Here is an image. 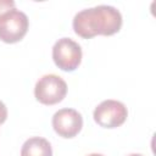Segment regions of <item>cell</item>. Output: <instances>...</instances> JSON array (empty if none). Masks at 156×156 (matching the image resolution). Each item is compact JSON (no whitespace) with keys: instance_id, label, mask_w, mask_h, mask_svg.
<instances>
[{"instance_id":"1","label":"cell","mask_w":156,"mask_h":156,"mask_svg":"<svg viewBox=\"0 0 156 156\" xmlns=\"http://www.w3.org/2000/svg\"><path fill=\"white\" fill-rule=\"evenodd\" d=\"M72 26L76 34L84 39L95 35H112L122 27V15L113 6L99 5L76 13Z\"/></svg>"},{"instance_id":"5","label":"cell","mask_w":156,"mask_h":156,"mask_svg":"<svg viewBox=\"0 0 156 156\" xmlns=\"http://www.w3.org/2000/svg\"><path fill=\"white\" fill-rule=\"evenodd\" d=\"M128 110L123 102L117 100H104L100 102L93 113L94 121L104 128H117L127 119Z\"/></svg>"},{"instance_id":"7","label":"cell","mask_w":156,"mask_h":156,"mask_svg":"<svg viewBox=\"0 0 156 156\" xmlns=\"http://www.w3.org/2000/svg\"><path fill=\"white\" fill-rule=\"evenodd\" d=\"M21 156H52V149L45 138L33 136L22 145Z\"/></svg>"},{"instance_id":"6","label":"cell","mask_w":156,"mask_h":156,"mask_svg":"<svg viewBox=\"0 0 156 156\" xmlns=\"http://www.w3.org/2000/svg\"><path fill=\"white\" fill-rule=\"evenodd\" d=\"M52 128L62 138L76 136L83 127V117L74 108H61L52 116Z\"/></svg>"},{"instance_id":"2","label":"cell","mask_w":156,"mask_h":156,"mask_svg":"<svg viewBox=\"0 0 156 156\" xmlns=\"http://www.w3.org/2000/svg\"><path fill=\"white\" fill-rule=\"evenodd\" d=\"M28 17L24 12L12 9L0 17V40L4 43L20 41L28 30Z\"/></svg>"},{"instance_id":"9","label":"cell","mask_w":156,"mask_h":156,"mask_svg":"<svg viewBox=\"0 0 156 156\" xmlns=\"http://www.w3.org/2000/svg\"><path fill=\"white\" fill-rule=\"evenodd\" d=\"M7 118V108L2 101H0V124H2Z\"/></svg>"},{"instance_id":"11","label":"cell","mask_w":156,"mask_h":156,"mask_svg":"<svg viewBox=\"0 0 156 156\" xmlns=\"http://www.w3.org/2000/svg\"><path fill=\"white\" fill-rule=\"evenodd\" d=\"M128 156H143L141 154H130V155H128Z\"/></svg>"},{"instance_id":"3","label":"cell","mask_w":156,"mask_h":156,"mask_svg":"<svg viewBox=\"0 0 156 156\" xmlns=\"http://www.w3.org/2000/svg\"><path fill=\"white\" fill-rule=\"evenodd\" d=\"M67 94L66 82L56 74H45L34 87L35 99L44 105H55L63 100Z\"/></svg>"},{"instance_id":"4","label":"cell","mask_w":156,"mask_h":156,"mask_svg":"<svg viewBox=\"0 0 156 156\" xmlns=\"http://www.w3.org/2000/svg\"><path fill=\"white\" fill-rule=\"evenodd\" d=\"M52 60L60 69L66 72L74 71L82 61L80 45L71 38L58 39L52 48Z\"/></svg>"},{"instance_id":"10","label":"cell","mask_w":156,"mask_h":156,"mask_svg":"<svg viewBox=\"0 0 156 156\" xmlns=\"http://www.w3.org/2000/svg\"><path fill=\"white\" fill-rule=\"evenodd\" d=\"M88 156H104V155H101V154H90Z\"/></svg>"},{"instance_id":"8","label":"cell","mask_w":156,"mask_h":156,"mask_svg":"<svg viewBox=\"0 0 156 156\" xmlns=\"http://www.w3.org/2000/svg\"><path fill=\"white\" fill-rule=\"evenodd\" d=\"M15 9V1L12 0H0V17L7 11Z\"/></svg>"}]
</instances>
